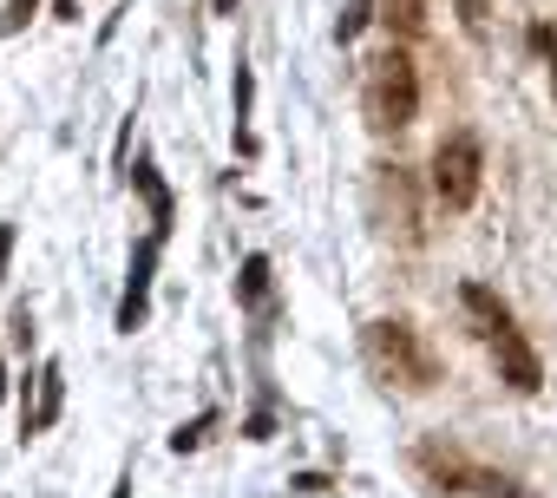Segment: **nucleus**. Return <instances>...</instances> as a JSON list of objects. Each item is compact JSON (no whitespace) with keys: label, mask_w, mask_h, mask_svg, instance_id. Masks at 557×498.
I'll list each match as a JSON object with an SVG mask.
<instances>
[{"label":"nucleus","mask_w":557,"mask_h":498,"mask_svg":"<svg viewBox=\"0 0 557 498\" xmlns=\"http://www.w3.org/2000/svg\"><path fill=\"white\" fill-rule=\"evenodd\" d=\"M361 112H368V125H374V132H407V125L420 119V66H413V53L387 47V53H374V60H368Z\"/></svg>","instance_id":"3"},{"label":"nucleus","mask_w":557,"mask_h":498,"mask_svg":"<svg viewBox=\"0 0 557 498\" xmlns=\"http://www.w3.org/2000/svg\"><path fill=\"white\" fill-rule=\"evenodd\" d=\"M40 8V0H8V21H0V27H8V34H21L27 27V14Z\"/></svg>","instance_id":"11"},{"label":"nucleus","mask_w":557,"mask_h":498,"mask_svg":"<svg viewBox=\"0 0 557 498\" xmlns=\"http://www.w3.org/2000/svg\"><path fill=\"white\" fill-rule=\"evenodd\" d=\"M381 21H387V34L413 40V34L426 27V0H381Z\"/></svg>","instance_id":"7"},{"label":"nucleus","mask_w":557,"mask_h":498,"mask_svg":"<svg viewBox=\"0 0 557 498\" xmlns=\"http://www.w3.org/2000/svg\"><path fill=\"white\" fill-rule=\"evenodd\" d=\"M216 14H236V0H216Z\"/></svg>","instance_id":"12"},{"label":"nucleus","mask_w":557,"mask_h":498,"mask_svg":"<svg viewBox=\"0 0 557 498\" xmlns=\"http://www.w3.org/2000/svg\"><path fill=\"white\" fill-rule=\"evenodd\" d=\"M368 14H374V8H368V0H355V8H348V14H342V40H355V34H361V27H368Z\"/></svg>","instance_id":"10"},{"label":"nucleus","mask_w":557,"mask_h":498,"mask_svg":"<svg viewBox=\"0 0 557 498\" xmlns=\"http://www.w3.org/2000/svg\"><path fill=\"white\" fill-rule=\"evenodd\" d=\"M361 354H368V368H374V381H387V387H400V394H426V387H440V354L426 348V335L413 328V322H368L361 328Z\"/></svg>","instance_id":"1"},{"label":"nucleus","mask_w":557,"mask_h":498,"mask_svg":"<svg viewBox=\"0 0 557 498\" xmlns=\"http://www.w3.org/2000/svg\"><path fill=\"white\" fill-rule=\"evenodd\" d=\"M368 210H374V223L400 242V249H413L426 229H420V184H413V171L407 164H374V177H368Z\"/></svg>","instance_id":"4"},{"label":"nucleus","mask_w":557,"mask_h":498,"mask_svg":"<svg viewBox=\"0 0 557 498\" xmlns=\"http://www.w3.org/2000/svg\"><path fill=\"white\" fill-rule=\"evenodd\" d=\"M459 302H466V315L479 322V335L492 341V354H498V374L518 387V394H537L544 387V361H537V348L518 335V322H511V309L485 289V283H466L459 289Z\"/></svg>","instance_id":"2"},{"label":"nucleus","mask_w":557,"mask_h":498,"mask_svg":"<svg viewBox=\"0 0 557 498\" xmlns=\"http://www.w3.org/2000/svg\"><path fill=\"white\" fill-rule=\"evenodd\" d=\"M479 184H485V151H479V138H472V132L440 138V151H433V197H440L446 210H472V203H479Z\"/></svg>","instance_id":"5"},{"label":"nucleus","mask_w":557,"mask_h":498,"mask_svg":"<svg viewBox=\"0 0 557 498\" xmlns=\"http://www.w3.org/2000/svg\"><path fill=\"white\" fill-rule=\"evenodd\" d=\"M420 472H426L433 485H446V491H479V498H518V485H511L505 472H492V465L466 459L459 446H420Z\"/></svg>","instance_id":"6"},{"label":"nucleus","mask_w":557,"mask_h":498,"mask_svg":"<svg viewBox=\"0 0 557 498\" xmlns=\"http://www.w3.org/2000/svg\"><path fill=\"white\" fill-rule=\"evenodd\" d=\"M531 47L550 60V86H557V27H550V21H537V27H531Z\"/></svg>","instance_id":"8"},{"label":"nucleus","mask_w":557,"mask_h":498,"mask_svg":"<svg viewBox=\"0 0 557 498\" xmlns=\"http://www.w3.org/2000/svg\"><path fill=\"white\" fill-rule=\"evenodd\" d=\"M0 394H8V374H0Z\"/></svg>","instance_id":"13"},{"label":"nucleus","mask_w":557,"mask_h":498,"mask_svg":"<svg viewBox=\"0 0 557 498\" xmlns=\"http://www.w3.org/2000/svg\"><path fill=\"white\" fill-rule=\"evenodd\" d=\"M262 283H269V263H262V257H249V263H243V302H256V296H262Z\"/></svg>","instance_id":"9"}]
</instances>
